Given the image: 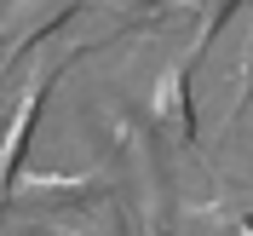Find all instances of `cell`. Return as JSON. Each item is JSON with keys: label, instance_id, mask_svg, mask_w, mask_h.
Returning a JSON list of instances; mask_svg holds the SVG:
<instances>
[{"label": "cell", "instance_id": "cell-7", "mask_svg": "<svg viewBox=\"0 0 253 236\" xmlns=\"http://www.w3.org/2000/svg\"><path fill=\"white\" fill-rule=\"evenodd\" d=\"M115 17V29H138V23H161L167 12H184L190 0H98Z\"/></svg>", "mask_w": 253, "mask_h": 236}, {"label": "cell", "instance_id": "cell-1", "mask_svg": "<svg viewBox=\"0 0 253 236\" xmlns=\"http://www.w3.org/2000/svg\"><path fill=\"white\" fill-rule=\"evenodd\" d=\"M104 144L115 150V167L126 173V202L138 213V236H167V179H161L156 144L121 110H104Z\"/></svg>", "mask_w": 253, "mask_h": 236}, {"label": "cell", "instance_id": "cell-2", "mask_svg": "<svg viewBox=\"0 0 253 236\" xmlns=\"http://www.w3.org/2000/svg\"><path fill=\"white\" fill-rule=\"evenodd\" d=\"M86 47H92V41H81V47H69L63 58L41 63V69L17 87V98L6 104V121H0V213L12 207V179H17V167H23V144H29L35 121H41V104L52 98V87L63 81V69H69V63H75Z\"/></svg>", "mask_w": 253, "mask_h": 236}, {"label": "cell", "instance_id": "cell-3", "mask_svg": "<svg viewBox=\"0 0 253 236\" xmlns=\"http://www.w3.org/2000/svg\"><path fill=\"white\" fill-rule=\"evenodd\" d=\"M12 202L52 207V213H69V207L92 213V207L115 202V179L110 173H17Z\"/></svg>", "mask_w": 253, "mask_h": 236}, {"label": "cell", "instance_id": "cell-4", "mask_svg": "<svg viewBox=\"0 0 253 236\" xmlns=\"http://www.w3.org/2000/svg\"><path fill=\"white\" fill-rule=\"evenodd\" d=\"M75 12H81V0H12L6 17H0V69L12 75L17 63H23V52H35L58 23H69Z\"/></svg>", "mask_w": 253, "mask_h": 236}, {"label": "cell", "instance_id": "cell-8", "mask_svg": "<svg viewBox=\"0 0 253 236\" xmlns=\"http://www.w3.org/2000/svg\"><path fill=\"white\" fill-rule=\"evenodd\" d=\"M253 104V35H248V47H242V69H236V87H230V110H224V133H236V121L248 115Z\"/></svg>", "mask_w": 253, "mask_h": 236}, {"label": "cell", "instance_id": "cell-5", "mask_svg": "<svg viewBox=\"0 0 253 236\" xmlns=\"http://www.w3.org/2000/svg\"><path fill=\"white\" fill-rule=\"evenodd\" d=\"M150 127L167 133L173 150H190L196 144V110H190V63H167L150 87Z\"/></svg>", "mask_w": 253, "mask_h": 236}, {"label": "cell", "instance_id": "cell-6", "mask_svg": "<svg viewBox=\"0 0 253 236\" xmlns=\"http://www.w3.org/2000/svg\"><path fill=\"white\" fill-rule=\"evenodd\" d=\"M236 6H242V0H190V17H196V35H190V52H184L190 69L213 52V41H219V29L230 23V12H236Z\"/></svg>", "mask_w": 253, "mask_h": 236}]
</instances>
